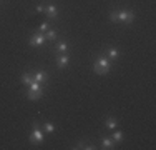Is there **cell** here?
Segmentation results:
<instances>
[{
    "instance_id": "obj_1",
    "label": "cell",
    "mask_w": 156,
    "mask_h": 150,
    "mask_svg": "<svg viewBox=\"0 0 156 150\" xmlns=\"http://www.w3.org/2000/svg\"><path fill=\"white\" fill-rule=\"evenodd\" d=\"M110 18L113 22H124V23H130V22L135 20V14L131 10H113L110 14Z\"/></svg>"
},
{
    "instance_id": "obj_2",
    "label": "cell",
    "mask_w": 156,
    "mask_h": 150,
    "mask_svg": "<svg viewBox=\"0 0 156 150\" xmlns=\"http://www.w3.org/2000/svg\"><path fill=\"white\" fill-rule=\"evenodd\" d=\"M110 68H111V62H110V58H108V57H101V58H98V60L93 64V70H95L96 73H100V75L108 73Z\"/></svg>"
},
{
    "instance_id": "obj_3",
    "label": "cell",
    "mask_w": 156,
    "mask_h": 150,
    "mask_svg": "<svg viewBox=\"0 0 156 150\" xmlns=\"http://www.w3.org/2000/svg\"><path fill=\"white\" fill-rule=\"evenodd\" d=\"M43 139H45V135H43V132L38 129V125H33V130H32V135H30V140H32L33 143H42Z\"/></svg>"
},
{
    "instance_id": "obj_4",
    "label": "cell",
    "mask_w": 156,
    "mask_h": 150,
    "mask_svg": "<svg viewBox=\"0 0 156 150\" xmlns=\"http://www.w3.org/2000/svg\"><path fill=\"white\" fill-rule=\"evenodd\" d=\"M45 35H43V33H35V35L32 37V39H30V43H32V45H35V47H40V45H43V43H45Z\"/></svg>"
},
{
    "instance_id": "obj_5",
    "label": "cell",
    "mask_w": 156,
    "mask_h": 150,
    "mask_svg": "<svg viewBox=\"0 0 156 150\" xmlns=\"http://www.w3.org/2000/svg\"><path fill=\"white\" fill-rule=\"evenodd\" d=\"M42 97H43V90H30L27 93V98H30V100H38Z\"/></svg>"
},
{
    "instance_id": "obj_6",
    "label": "cell",
    "mask_w": 156,
    "mask_h": 150,
    "mask_svg": "<svg viewBox=\"0 0 156 150\" xmlns=\"http://www.w3.org/2000/svg\"><path fill=\"white\" fill-rule=\"evenodd\" d=\"M45 12H46V15H48L50 18H55L58 15V8L55 7V5H48V7L45 8Z\"/></svg>"
},
{
    "instance_id": "obj_7",
    "label": "cell",
    "mask_w": 156,
    "mask_h": 150,
    "mask_svg": "<svg viewBox=\"0 0 156 150\" xmlns=\"http://www.w3.org/2000/svg\"><path fill=\"white\" fill-rule=\"evenodd\" d=\"M46 79H48V75H46L45 72H42V70H40V72H37V73L33 75V80H35V82H40V83H42V82H45Z\"/></svg>"
},
{
    "instance_id": "obj_8",
    "label": "cell",
    "mask_w": 156,
    "mask_h": 150,
    "mask_svg": "<svg viewBox=\"0 0 156 150\" xmlns=\"http://www.w3.org/2000/svg\"><path fill=\"white\" fill-rule=\"evenodd\" d=\"M32 82H33V75H30V73L22 75V83H23V85H30Z\"/></svg>"
},
{
    "instance_id": "obj_9",
    "label": "cell",
    "mask_w": 156,
    "mask_h": 150,
    "mask_svg": "<svg viewBox=\"0 0 156 150\" xmlns=\"http://www.w3.org/2000/svg\"><path fill=\"white\" fill-rule=\"evenodd\" d=\"M68 62H70V57H68V55H62V57L58 58V68H63L65 65H68Z\"/></svg>"
},
{
    "instance_id": "obj_10",
    "label": "cell",
    "mask_w": 156,
    "mask_h": 150,
    "mask_svg": "<svg viewBox=\"0 0 156 150\" xmlns=\"http://www.w3.org/2000/svg\"><path fill=\"white\" fill-rule=\"evenodd\" d=\"M116 123H118V122H116V118H115V117H108L106 122H105V125H106L108 129H115V127H116Z\"/></svg>"
},
{
    "instance_id": "obj_11",
    "label": "cell",
    "mask_w": 156,
    "mask_h": 150,
    "mask_svg": "<svg viewBox=\"0 0 156 150\" xmlns=\"http://www.w3.org/2000/svg\"><path fill=\"white\" fill-rule=\"evenodd\" d=\"M118 55H120V52H118V48H110L106 52V57L108 58H116Z\"/></svg>"
},
{
    "instance_id": "obj_12",
    "label": "cell",
    "mask_w": 156,
    "mask_h": 150,
    "mask_svg": "<svg viewBox=\"0 0 156 150\" xmlns=\"http://www.w3.org/2000/svg\"><path fill=\"white\" fill-rule=\"evenodd\" d=\"M101 145H103V148H108V150H111V148H115L113 147V142H111L110 139H103V142H101Z\"/></svg>"
},
{
    "instance_id": "obj_13",
    "label": "cell",
    "mask_w": 156,
    "mask_h": 150,
    "mask_svg": "<svg viewBox=\"0 0 156 150\" xmlns=\"http://www.w3.org/2000/svg\"><path fill=\"white\" fill-rule=\"evenodd\" d=\"M28 87H30V90H43V87L40 85V82H35V80H33Z\"/></svg>"
},
{
    "instance_id": "obj_14",
    "label": "cell",
    "mask_w": 156,
    "mask_h": 150,
    "mask_svg": "<svg viewBox=\"0 0 156 150\" xmlns=\"http://www.w3.org/2000/svg\"><path fill=\"white\" fill-rule=\"evenodd\" d=\"M45 39L55 40V39H57V32H55V30H48V32H46V35H45Z\"/></svg>"
},
{
    "instance_id": "obj_15",
    "label": "cell",
    "mask_w": 156,
    "mask_h": 150,
    "mask_svg": "<svg viewBox=\"0 0 156 150\" xmlns=\"http://www.w3.org/2000/svg\"><path fill=\"white\" fill-rule=\"evenodd\" d=\"M68 43H65V42H62V43H58V52H68Z\"/></svg>"
},
{
    "instance_id": "obj_16",
    "label": "cell",
    "mask_w": 156,
    "mask_h": 150,
    "mask_svg": "<svg viewBox=\"0 0 156 150\" xmlns=\"http://www.w3.org/2000/svg\"><path fill=\"white\" fill-rule=\"evenodd\" d=\"M113 139L116 140V142H121V140H123V133H121V132H115L113 133Z\"/></svg>"
},
{
    "instance_id": "obj_17",
    "label": "cell",
    "mask_w": 156,
    "mask_h": 150,
    "mask_svg": "<svg viewBox=\"0 0 156 150\" xmlns=\"http://www.w3.org/2000/svg\"><path fill=\"white\" fill-rule=\"evenodd\" d=\"M45 130H46L48 133L55 132V125H53V123H46V125H45Z\"/></svg>"
},
{
    "instance_id": "obj_18",
    "label": "cell",
    "mask_w": 156,
    "mask_h": 150,
    "mask_svg": "<svg viewBox=\"0 0 156 150\" xmlns=\"http://www.w3.org/2000/svg\"><path fill=\"white\" fill-rule=\"evenodd\" d=\"M40 30H42V32H46V30H48V23H46V22H43V23L40 25Z\"/></svg>"
},
{
    "instance_id": "obj_19",
    "label": "cell",
    "mask_w": 156,
    "mask_h": 150,
    "mask_svg": "<svg viewBox=\"0 0 156 150\" xmlns=\"http://www.w3.org/2000/svg\"><path fill=\"white\" fill-rule=\"evenodd\" d=\"M37 12H38V14H42V12H45V8H43L42 5H37Z\"/></svg>"
}]
</instances>
